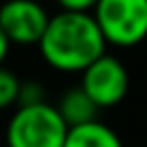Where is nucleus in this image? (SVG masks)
Returning <instances> with one entry per match:
<instances>
[{
  "label": "nucleus",
  "mask_w": 147,
  "mask_h": 147,
  "mask_svg": "<svg viewBox=\"0 0 147 147\" xmlns=\"http://www.w3.org/2000/svg\"><path fill=\"white\" fill-rule=\"evenodd\" d=\"M9 39H7V34H5V30L0 28V67H2V62H5V57H7V53H9Z\"/></svg>",
  "instance_id": "nucleus-11"
},
{
  "label": "nucleus",
  "mask_w": 147,
  "mask_h": 147,
  "mask_svg": "<svg viewBox=\"0 0 147 147\" xmlns=\"http://www.w3.org/2000/svg\"><path fill=\"white\" fill-rule=\"evenodd\" d=\"M21 83L18 76L5 67H0V110L18 106V94H21Z\"/></svg>",
  "instance_id": "nucleus-8"
},
{
  "label": "nucleus",
  "mask_w": 147,
  "mask_h": 147,
  "mask_svg": "<svg viewBox=\"0 0 147 147\" xmlns=\"http://www.w3.org/2000/svg\"><path fill=\"white\" fill-rule=\"evenodd\" d=\"M94 18L113 46H136L147 37V0H99Z\"/></svg>",
  "instance_id": "nucleus-3"
},
{
  "label": "nucleus",
  "mask_w": 147,
  "mask_h": 147,
  "mask_svg": "<svg viewBox=\"0 0 147 147\" xmlns=\"http://www.w3.org/2000/svg\"><path fill=\"white\" fill-rule=\"evenodd\" d=\"M51 16L34 0H7L0 7V28L7 39L18 46L39 44Z\"/></svg>",
  "instance_id": "nucleus-5"
},
{
  "label": "nucleus",
  "mask_w": 147,
  "mask_h": 147,
  "mask_svg": "<svg viewBox=\"0 0 147 147\" xmlns=\"http://www.w3.org/2000/svg\"><path fill=\"white\" fill-rule=\"evenodd\" d=\"M46 101V90L39 80H23L21 83V94H18V106H32Z\"/></svg>",
  "instance_id": "nucleus-9"
},
{
  "label": "nucleus",
  "mask_w": 147,
  "mask_h": 147,
  "mask_svg": "<svg viewBox=\"0 0 147 147\" xmlns=\"http://www.w3.org/2000/svg\"><path fill=\"white\" fill-rule=\"evenodd\" d=\"M80 76V87L92 96V101L101 110L117 106L129 92V71L115 55L103 53Z\"/></svg>",
  "instance_id": "nucleus-4"
},
{
  "label": "nucleus",
  "mask_w": 147,
  "mask_h": 147,
  "mask_svg": "<svg viewBox=\"0 0 147 147\" xmlns=\"http://www.w3.org/2000/svg\"><path fill=\"white\" fill-rule=\"evenodd\" d=\"M0 147H2V145H0ZM5 147H7V145H5Z\"/></svg>",
  "instance_id": "nucleus-12"
},
{
  "label": "nucleus",
  "mask_w": 147,
  "mask_h": 147,
  "mask_svg": "<svg viewBox=\"0 0 147 147\" xmlns=\"http://www.w3.org/2000/svg\"><path fill=\"white\" fill-rule=\"evenodd\" d=\"M69 124L48 101L18 106L7 122V147H64Z\"/></svg>",
  "instance_id": "nucleus-2"
},
{
  "label": "nucleus",
  "mask_w": 147,
  "mask_h": 147,
  "mask_svg": "<svg viewBox=\"0 0 147 147\" xmlns=\"http://www.w3.org/2000/svg\"><path fill=\"white\" fill-rule=\"evenodd\" d=\"M55 106H57L60 115L64 117V122H67L69 126H78V124L92 122V119H96V115H99V110H101V108L92 101V96H90L80 85L67 90Z\"/></svg>",
  "instance_id": "nucleus-7"
},
{
  "label": "nucleus",
  "mask_w": 147,
  "mask_h": 147,
  "mask_svg": "<svg viewBox=\"0 0 147 147\" xmlns=\"http://www.w3.org/2000/svg\"><path fill=\"white\" fill-rule=\"evenodd\" d=\"M99 0H57L64 11H94Z\"/></svg>",
  "instance_id": "nucleus-10"
},
{
  "label": "nucleus",
  "mask_w": 147,
  "mask_h": 147,
  "mask_svg": "<svg viewBox=\"0 0 147 147\" xmlns=\"http://www.w3.org/2000/svg\"><path fill=\"white\" fill-rule=\"evenodd\" d=\"M64 147H124L122 138L99 119L69 126Z\"/></svg>",
  "instance_id": "nucleus-6"
},
{
  "label": "nucleus",
  "mask_w": 147,
  "mask_h": 147,
  "mask_svg": "<svg viewBox=\"0 0 147 147\" xmlns=\"http://www.w3.org/2000/svg\"><path fill=\"white\" fill-rule=\"evenodd\" d=\"M48 67L64 74H83L106 53V37L92 11H60L37 44Z\"/></svg>",
  "instance_id": "nucleus-1"
}]
</instances>
